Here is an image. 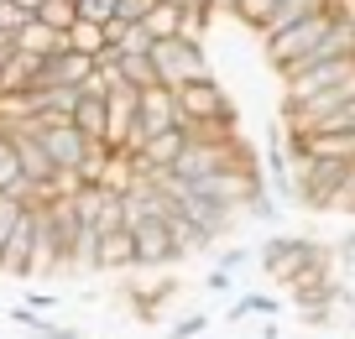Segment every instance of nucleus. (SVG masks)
Wrapping results in <instances>:
<instances>
[{
    "label": "nucleus",
    "instance_id": "obj_2",
    "mask_svg": "<svg viewBox=\"0 0 355 339\" xmlns=\"http://www.w3.org/2000/svg\"><path fill=\"white\" fill-rule=\"evenodd\" d=\"M173 94H178V125H189V131H235V105L214 73L178 84Z\"/></svg>",
    "mask_w": 355,
    "mask_h": 339
},
{
    "label": "nucleus",
    "instance_id": "obj_35",
    "mask_svg": "<svg viewBox=\"0 0 355 339\" xmlns=\"http://www.w3.org/2000/svg\"><path fill=\"white\" fill-rule=\"evenodd\" d=\"M6 53H16V32H6V26H0V58Z\"/></svg>",
    "mask_w": 355,
    "mask_h": 339
},
{
    "label": "nucleus",
    "instance_id": "obj_32",
    "mask_svg": "<svg viewBox=\"0 0 355 339\" xmlns=\"http://www.w3.org/2000/svg\"><path fill=\"white\" fill-rule=\"evenodd\" d=\"M152 6H157V0H115V16H125V21H141Z\"/></svg>",
    "mask_w": 355,
    "mask_h": 339
},
{
    "label": "nucleus",
    "instance_id": "obj_12",
    "mask_svg": "<svg viewBox=\"0 0 355 339\" xmlns=\"http://www.w3.org/2000/svg\"><path fill=\"white\" fill-rule=\"evenodd\" d=\"M16 47H26V53H37V58H58L68 47V32L53 26V21H42V16H26L21 32H16Z\"/></svg>",
    "mask_w": 355,
    "mask_h": 339
},
{
    "label": "nucleus",
    "instance_id": "obj_6",
    "mask_svg": "<svg viewBox=\"0 0 355 339\" xmlns=\"http://www.w3.org/2000/svg\"><path fill=\"white\" fill-rule=\"evenodd\" d=\"M73 209L94 235L105 230H121L125 225V193L121 188H105V183H78L73 188Z\"/></svg>",
    "mask_w": 355,
    "mask_h": 339
},
{
    "label": "nucleus",
    "instance_id": "obj_5",
    "mask_svg": "<svg viewBox=\"0 0 355 339\" xmlns=\"http://www.w3.org/2000/svg\"><path fill=\"white\" fill-rule=\"evenodd\" d=\"M152 63H157V78H162L167 89L193 84V78H209L204 42H193V37H157L152 42Z\"/></svg>",
    "mask_w": 355,
    "mask_h": 339
},
{
    "label": "nucleus",
    "instance_id": "obj_4",
    "mask_svg": "<svg viewBox=\"0 0 355 339\" xmlns=\"http://www.w3.org/2000/svg\"><path fill=\"white\" fill-rule=\"evenodd\" d=\"M131 235H136V272H167V266L189 261L178 235H173V225H167V214L131 219Z\"/></svg>",
    "mask_w": 355,
    "mask_h": 339
},
{
    "label": "nucleus",
    "instance_id": "obj_30",
    "mask_svg": "<svg viewBox=\"0 0 355 339\" xmlns=\"http://www.w3.org/2000/svg\"><path fill=\"white\" fill-rule=\"evenodd\" d=\"M204 287H209L214 297H230V293H235V272H225V266H214V272H209V282H204Z\"/></svg>",
    "mask_w": 355,
    "mask_h": 339
},
{
    "label": "nucleus",
    "instance_id": "obj_10",
    "mask_svg": "<svg viewBox=\"0 0 355 339\" xmlns=\"http://www.w3.org/2000/svg\"><path fill=\"white\" fill-rule=\"evenodd\" d=\"M189 125H167V131L146 136L141 146H136V162H141V173H167V167H178V157H183V146H189Z\"/></svg>",
    "mask_w": 355,
    "mask_h": 339
},
{
    "label": "nucleus",
    "instance_id": "obj_26",
    "mask_svg": "<svg viewBox=\"0 0 355 339\" xmlns=\"http://www.w3.org/2000/svg\"><path fill=\"white\" fill-rule=\"evenodd\" d=\"M26 209V198H16V193H0V241H6V230L16 225V214Z\"/></svg>",
    "mask_w": 355,
    "mask_h": 339
},
{
    "label": "nucleus",
    "instance_id": "obj_14",
    "mask_svg": "<svg viewBox=\"0 0 355 339\" xmlns=\"http://www.w3.org/2000/svg\"><path fill=\"white\" fill-rule=\"evenodd\" d=\"M42 63H47V58L26 53V47L6 53V58H0V94H6V89H37V73H42Z\"/></svg>",
    "mask_w": 355,
    "mask_h": 339
},
{
    "label": "nucleus",
    "instance_id": "obj_3",
    "mask_svg": "<svg viewBox=\"0 0 355 339\" xmlns=\"http://www.w3.org/2000/svg\"><path fill=\"white\" fill-rule=\"evenodd\" d=\"M334 245L313 241V235H272V241L256 251V266H261L266 282H277V287H293L303 272H309L319 256H329Z\"/></svg>",
    "mask_w": 355,
    "mask_h": 339
},
{
    "label": "nucleus",
    "instance_id": "obj_8",
    "mask_svg": "<svg viewBox=\"0 0 355 339\" xmlns=\"http://www.w3.org/2000/svg\"><path fill=\"white\" fill-rule=\"evenodd\" d=\"M167 125H178V94H173L167 84L141 89V115H136V131H131V152L146 141V136L167 131Z\"/></svg>",
    "mask_w": 355,
    "mask_h": 339
},
{
    "label": "nucleus",
    "instance_id": "obj_25",
    "mask_svg": "<svg viewBox=\"0 0 355 339\" xmlns=\"http://www.w3.org/2000/svg\"><path fill=\"white\" fill-rule=\"evenodd\" d=\"M298 318H303V329H329L334 324V303H309V308H298Z\"/></svg>",
    "mask_w": 355,
    "mask_h": 339
},
{
    "label": "nucleus",
    "instance_id": "obj_24",
    "mask_svg": "<svg viewBox=\"0 0 355 339\" xmlns=\"http://www.w3.org/2000/svg\"><path fill=\"white\" fill-rule=\"evenodd\" d=\"M334 214H355V162L345 167L340 188H334Z\"/></svg>",
    "mask_w": 355,
    "mask_h": 339
},
{
    "label": "nucleus",
    "instance_id": "obj_27",
    "mask_svg": "<svg viewBox=\"0 0 355 339\" xmlns=\"http://www.w3.org/2000/svg\"><path fill=\"white\" fill-rule=\"evenodd\" d=\"M245 214H251V219H266V225H277V204H272V193H256L251 204H245Z\"/></svg>",
    "mask_w": 355,
    "mask_h": 339
},
{
    "label": "nucleus",
    "instance_id": "obj_19",
    "mask_svg": "<svg viewBox=\"0 0 355 339\" xmlns=\"http://www.w3.org/2000/svg\"><path fill=\"white\" fill-rule=\"evenodd\" d=\"M277 297H272V293H245V297H235V303L230 308H225V324H241V318H251V313H261V318H272V313H277Z\"/></svg>",
    "mask_w": 355,
    "mask_h": 339
},
{
    "label": "nucleus",
    "instance_id": "obj_29",
    "mask_svg": "<svg viewBox=\"0 0 355 339\" xmlns=\"http://www.w3.org/2000/svg\"><path fill=\"white\" fill-rule=\"evenodd\" d=\"M37 339H84V329H68V324H53V318H42V324H37Z\"/></svg>",
    "mask_w": 355,
    "mask_h": 339
},
{
    "label": "nucleus",
    "instance_id": "obj_18",
    "mask_svg": "<svg viewBox=\"0 0 355 339\" xmlns=\"http://www.w3.org/2000/svg\"><path fill=\"white\" fill-rule=\"evenodd\" d=\"M141 26L152 37H183V6H167V0H157L152 11L141 16Z\"/></svg>",
    "mask_w": 355,
    "mask_h": 339
},
{
    "label": "nucleus",
    "instance_id": "obj_1",
    "mask_svg": "<svg viewBox=\"0 0 355 339\" xmlns=\"http://www.w3.org/2000/svg\"><path fill=\"white\" fill-rule=\"evenodd\" d=\"M340 21V0H329V6H319V11H309L303 21H293V26H282V32H272V37H261L266 42V63L277 68V73H288V68H298L303 58L313 53V47L324 42V32Z\"/></svg>",
    "mask_w": 355,
    "mask_h": 339
},
{
    "label": "nucleus",
    "instance_id": "obj_21",
    "mask_svg": "<svg viewBox=\"0 0 355 339\" xmlns=\"http://www.w3.org/2000/svg\"><path fill=\"white\" fill-rule=\"evenodd\" d=\"M37 16H42V21H53V26H63V32H68V26L78 21V0H42V11H37Z\"/></svg>",
    "mask_w": 355,
    "mask_h": 339
},
{
    "label": "nucleus",
    "instance_id": "obj_37",
    "mask_svg": "<svg viewBox=\"0 0 355 339\" xmlns=\"http://www.w3.org/2000/svg\"><path fill=\"white\" fill-rule=\"evenodd\" d=\"M16 6H21L26 16H37V11H42V0H16Z\"/></svg>",
    "mask_w": 355,
    "mask_h": 339
},
{
    "label": "nucleus",
    "instance_id": "obj_31",
    "mask_svg": "<svg viewBox=\"0 0 355 339\" xmlns=\"http://www.w3.org/2000/svg\"><path fill=\"white\" fill-rule=\"evenodd\" d=\"M21 21H26L21 6H16V0H0V26H6V32H21Z\"/></svg>",
    "mask_w": 355,
    "mask_h": 339
},
{
    "label": "nucleus",
    "instance_id": "obj_9",
    "mask_svg": "<svg viewBox=\"0 0 355 339\" xmlns=\"http://www.w3.org/2000/svg\"><path fill=\"white\" fill-rule=\"evenodd\" d=\"M37 131H42V146H47V157H53V167H58V173H78V162L89 157V136L78 131L73 121L37 125Z\"/></svg>",
    "mask_w": 355,
    "mask_h": 339
},
{
    "label": "nucleus",
    "instance_id": "obj_34",
    "mask_svg": "<svg viewBox=\"0 0 355 339\" xmlns=\"http://www.w3.org/2000/svg\"><path fill=\"white\" fill-rule=\"evenodd\" d=\"M32 308H42V313H53V308H58V297H53V293H32Z\"/></svg>",
    "mask_w": 355,
    "mask_h": 339
},
{
    "label": "nucleus",
    "instance_id": "obj_38",
    "mask_svg": "<svg viewBox=\"0 0 355 339\" xmlns=\"http://www.w3.org/2000/svg\"><path fill=\"white\" fill-rule=\"evenodd\" d=\"M220 6H225V11H230V6H235V0H214V11H220Z\"/></svg>",
    "mask_w": 355,
    "mask_h": 339
},
{
    "label": "nucleus",
    "instance_id": "obj_36",
    "mask_svg": "<svg viewBox=\"0 0 355 339\" xmlns=\"http://www.w3.org/2000/svg\"><path fill=\"white\" fill-rule=\"evenodd\" d=\"M256 339H282V329L277 324H261V334H256Z\"/></svg>",
    "mask_w": 355,
    "mask_h": 339
},
{
    "label": "nucleus",
    "instance_id": "obj_11",
    "mask_svg": "<svg viewBox=\"0 0 355 339\" xmlns=\"http://www.w3.org/2000/svg\"><path fill=\"white\" fill-rule=\"evenodd\" d=\"M94 272H136V235H131V225L100 235V245H94Z\"/></svg>",
    "mask_w": 355,
    "mask_h": 339
},
{
    "label": "nucleus",
    "instance_id": "obj_33",
    "mask_svg": "<svg viewBox=\"0 0 355 339\" xmlns=\"http://www.w3.org/2000/svg\"><path fill=\"white\" fill-rule=\"evenodd\" d=\"M334 261H355V235H345V241L334 245Z\"/></svg>",
    "mask_w": 355,
    "mask_h": 339
},
{
    "label": "nucleus",
    "instance_id": "obj_7",
    "mask_svg": "<svg viewBox=\"0 0 355 339\" xmlns=\"http://www.w3.org/2000/svg\"><path fill=\"white\" fill-rule=\"evenodd\" d=\"M32 251H37V204H26L16 214V225L6 230V241H0V272L26 282L32 277Z\"/></svg>",
    "mask_w": 355,
    "mask_h": 339
},
{
    "label": "nucleus",
    "instance_id": "obj_17",
    "mask_svg": "<svg viewBox=\"0 0 355 339\" xmlns=\"http://www.w3.org/2000/svg\"><path fill=\"white\" fill-rule=\"evenodd\" d=\"M68 47H78V53L100 58L105 47H110V37H105V21H89V16H78L73 26H68Z\"/></svg>",
    "mask_w": 355,
    "mask_h": 339
},
{
    "label": "nucleus",
    "instance_id": "obj_22",
    "mask_svg": "<svg viewBox=\"0 0 355 339\" xmlns=\"http://www.w3.org/2000/svg\"><path fill=\"white\" fill-rule=\"evenodd\" d=\"M251 261H256L251 245H225V251L214 245V266H225V272H241V266H251Z\"/></svg>",
    "mask_w": 355,
    "mask_h": 339
},
{
    "label": "nucleus",
    "instance_id": "obj_23",
    "mask_svg": "<svg viewBox=\"0 0 355 339\" xmlns=\"http://www.w3.org/2000/svg\"><path fill=\"white\" fill-rule=\"evenodd\" d=\"M209 324H214L209 313H189L183 324H173V329H167V339H204V334H209Z\"/></svg>",
    "mask_w": 355,
    "mask_h": 339
},
{
    "label": "nucleus",
    "instance_id": "obj_13",
    "mask_svg": "<svg viewBox=\"0 0 355 339\" xmlns=\"http://www.w3.org/2000/svg\"><path fill=\"white\" fill-rule=\"evenodd\" d=\"M125 297H131L136 318H146V324H152V318H157V313H162V308L178 297V277H173V266H167V272L157 277V282H141V287H131Z\"/></svg>",
    "mask_w": 355,
    "mask_h": 339
},
{
    "label": "nucleus",
    "instance_id": "obj_16",
    "mask_svg": "<svg viewBox=\"0 0 355 339\" xmlns=\"http://www.w3.org/2000/svg\"><path fill=\"white\" fill-rule=\"evenodd\" d=\"M73 125L89 136V141H105V131H110V110H105V94H84L73 105Z\"/></svg>",
    "mask_w": 355,
    "mask_h": 339
},
{
    "label": "nucleus",
    "instance_id": "obj_15",
    "mask_svg": "<svg viewBox=\"0 0 355 339\" xmlns=\"http://www.w3.org/2000/svg\"><path fill=\"white\" fill-rule=\"evenodd\" d=\"M0 193H16V198H26V204H37V188L26 183V173H21L11 131H0Z\"/></svg>",
    "mask_w": 355,
    "mask_h": 339
},
{
    "label": "nucleus",
    "instance_id": "obj_20",
    "mask_svg": "<svg viewBox=\"0 0 355 339\" xmlns=\"http://www.w3.org/2000/svg\"><path fill=\"white\" fill-rule=\"evenodd\" d=\"M121 78H125V84H136V89H152V84H162V78H157L152 53H121Z\"/></svg>",
    "mask_w": 355,
    "mask_h": 339
},
{
    "label": "nucleus",
    "instance_id": "obj_28",
    "mask_svg": "<svg viewBox=\"0 0 355 339\" xmlns=\"http://www.w3.org/2000/svg\"><path fill=\"white\" fill-rule=\"evenodd\" d=\"M78 16H89V21H110L115 0H78Z\"/></svg>",
    "mask_w": 355,
    "mask_h": 339
}]
</instances>
